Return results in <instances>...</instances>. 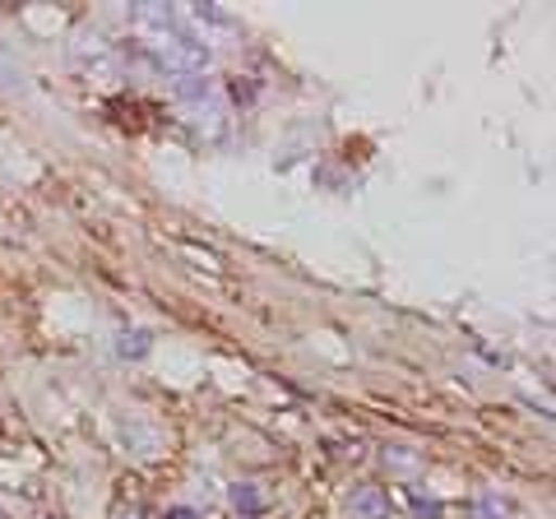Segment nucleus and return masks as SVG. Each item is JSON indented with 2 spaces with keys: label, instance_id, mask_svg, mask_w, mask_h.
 Listing matches in <instances>:
<instances>
[{
  "label": "nucleus",
  "instance_id": "1",
  "mask_svg": "<svg viewBox=\"0 0 556 519\" xmlns=\"http://www.w3.org/2000/svg\"><path fill=\"white\" fill-rule=\"evenodd\" d=\"M130 24L139 28V47L149 51V61L167 75H190L195 79L208 65V47L190 28H181L172 5H135Z\"/></svg>",
  "mask_w": 556,
  "mask_h": 519
},
{
  "label": "nucleus",
  "instance_id": "2",
  "mask_svg": "<svg viewBox=\"0 0 556 519\" xmlns=\"http://www.w3.org/2000/svg\"><path fill=\"white\" fill-rule=\"evenodd\" d=\"M75 56L84 65H93V75H108L116 65V51H112V42L102 38V33H79V38H75Z\"/></svg>",
  "mask_w": 556,
  "mask_h": 519
},
{
  "label": "nucleus",
  "instance_id": "3",
  "mask_svg": "<svg viewBox=\"0 0 556 519\" xmlns=\"http://www.w3.org/2000/svg\"><path fill=\"white\" fill-rule=\"evenodd\" d=\"M353 515L357 519H390V496L376 488V482H367V488L353 492Z\"/></svg>",
  "mask_w": 556,
  "mask_h": 519
},
{
  "label": "nucleus",
  "instance_id": "4",
  "mask_svg": "<svg viewBox=\"0 0 556 519\" xmlns=\"http://www.w3.org/2000/svg\"><path fill=\"white\" fill-rule=\"evenodd\" d=\"M478 515H482V519H510V501L482 496V501H478Z\"/></svg>",
  "mask_w": 556,
  "mask_h": 519
},
{
  "label": "nucleus",
  "instance_id": "5",
  "mask_svg": "<svg viewBox=\"0 0 556 519\" xmlns=\"http://www.w3.org/2000/svg\"><path fill=\"white\" fill-rule=\"evenodd\" d=\"M232 501H237V506H247V510H255V506H260V496H255L251 488H232Z\"/></svg>",
  "mask_w": 556,
  "mask_h": 519
},
{
  "label": "nucleus",
  "instance_id": "6",
  "mask_svg": "<svg viewBox=\"0 0 556 519\" xmlns=\"http://www.w3.org/2000/svg\"><path fill=\"white\" fill-rule=\"evenodd\" d=\"M116 519H144V510L130 506V510H116Z\"/></svg>",
  "mask_w": 556,
  "mask_h": 519
},
{
  "label": "nucleus",
  "instance_id": "7",
  "mask_svg": "<svg viewBox=\"0 0 556 519\" xmlns=\"http://www.w3.org/2000/svg\"><path fill=\"white\" fill-rule=\"evenodd\" d=\"M167 519H195V510H172Z\"/></svg>",
  "mask_w": 556,
  "mask_h": 519
},
{
  "label": "nucleus",
  "instance_id": "8",
  "mask_svg": "<svg viewBox=\"0 0 556 519\" xmlns=\"http://www.w3.org/2000/svg\"><path fill=\"white\" fill-rule=\"evenodd\" d=\"M241 519H251V515H241Z\"/></svg>",
  "mask_w": 556,
  "mask_h": 519
}]
</instances>
